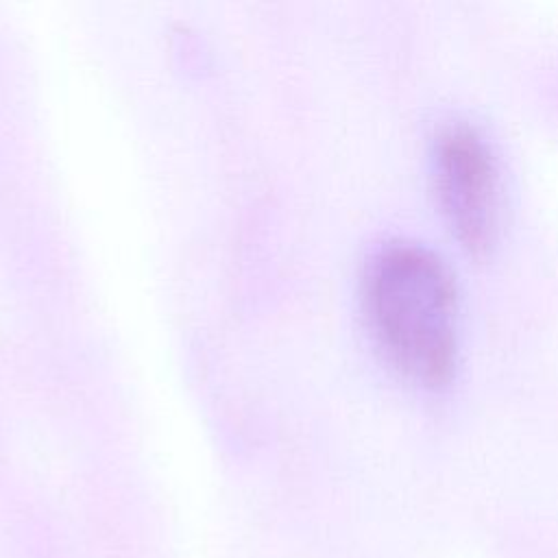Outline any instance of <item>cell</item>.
Listing matches in <instances>:
<instances>
[{"label":"cell","mask_w":558,"mask_h":558,"mask_svg":"<svg viewBox=\"0 0 558 558\" xmlns=\"http://www.w3.org/2000/svg\"><path fill=\"white\" fill-rule=\"evenodd\" d=\"M362 312L384 362L408 384L438 390L460 364V294L447 262L427 244H379L362 272Z\"/></svg>","instance_id":"obj_1"},{"label":"cell","mask_w":558,"mask_h":558,"mask_svg":"<svg viewBox=\"0 0 558 558\" xmlns=\"http://www.w3.org/2000/svg\"><path fill=\"white\" fill-rule=\"evenodd\" d=\"M429 179L451 238L471 255L490 253L504 233L506 183L488 135L462 118L438 124L429 142Z\"/></svg>","instance_id":"obj_2"}]
</instances>
